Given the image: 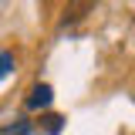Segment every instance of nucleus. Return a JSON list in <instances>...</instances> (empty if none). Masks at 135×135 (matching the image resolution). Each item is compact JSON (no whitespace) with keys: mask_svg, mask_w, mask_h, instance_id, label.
I'll use <instances>...</instances> for the list:
<instances>
[{"mask_svg":"<svg viewBox=\"0 0 135 135\" xmlns=\"http://www.w3.org/2000/svg\"><path fill=\"white\" fill-rule=\"evenodd\" d=\"M95 3H98V0H68L64 10H61V27H71V24H78L81 17H88L95 10Z\"/></svg>","mask_w":135,"mask_h":135,"instance_id":"nucleus-1","label":"nucleus"},{"mask_svg":"<svg viewBox=\"0 0 135 135\" xmlns=\"http://www.w3.org/2000/svg\"><path fill=\"white\" fill-rule=\"evenodd\" d=\"M51 98H54V91H51V84H34L31 88V95H27V108H47Z\"/></svg>","mask_w":135,"mask_h":135,"instance_id":"nucleus-2","label":"nucleus"},{"mask_svg":"<svg viewBox=\"0 0 135 135\" xmlns=\"http://www.w3.org/2000/svg\"><path fill=\"white\" fill-rule=\"evenodd\" d=\"M10 71H14V54L3 51V54H0V78H7Z\"/></svg>","mask_w":135,"mask_h":135,"instance_id":"nucleus-3","label":"nucleus"},{"mask_svg":"<svg viewBox=\"0 0 135 135\" xmlns=\"http://www.w3.org/2000/svg\"><path fill=\"white\" fill-rule=\"evenodd\" d=\"M44 122H47V132H51V135H54L57 128H61V118H57V115H47Z\"/></svg>","mask_w":135,"mask_h":135,"instance_id":"nucleus-4","label":"nucleus"},{"mask_svg":"<svg viewBox=\"0 0 135 135\" xmlns=\"http://www.w3.org/2000/svg\"><path fill=\"white\" fill-rule=\"evenodd\" d=\"M7 135H31V128L20 122V125H10V128H7Z\"/></svg>","mask_w":135,"mask_h":135,"instance_id":"nucleus-5","label":"nucleus"}]
</instances>
